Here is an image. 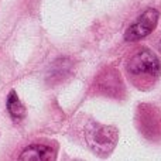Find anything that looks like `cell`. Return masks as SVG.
Segmentation results:
<instances>
[{
	"instance_id": "obj_6",
	"label": "cell",
	"mask_w": 161,
	"mask_h": 161,
	"mask_svg": "<svg viewBox=\"0 0 161 161\" xmlns=\"http://www.w3.org/2000/svg\"><path fill=\"white\" fill-rule=\"evenodd\" d=\"M158 48H160V51H161V42H160V45H158Z\"/></svg>"
},
{
	"instance_id": "obj_3",
	"label": "cell",
	"mask_w": 161,
	"mask_h": 161,
	"mask_svg": "<svg viewBox=\"0 0 161 161\" xmlns=\"http://www.w3.org/2000/svg\"><path fill=\"white\" fill-rule=\"evenodd\" d=\"M127 71L133 75L156 76L161 71V64L156 54H153L148 50H142L129 61Z\"/></svg>"
},
{
	"instance_id": "obj_4",
	"label": "cell",
	"mask_w": 161,
	"mask_h": 161,
	"mask_svg": "<svg viewBox=\"0 0 161 161\" xmlns=\"http://www.w3.org/2000/svg\"><path fill=\"white\" fill-rule=\"evenodd\" d=\"M23 161H51L55 160V150L47 144H31L20 156Z\"/></svg>"
},
{
	"instance_id": "obj_2",
	"label": "cell",
	"mask_w": 161,
	"mask_h": 161,
	"mask_svg": "<svg viewBox=\"0 0 161 161\" xmlns=\"http://www.w3.org/2000/svg\"><path fill=\"white\" fill-rule=\"evenodd\" d=\"M160 14L156 8H148L143 14H140L133 24L129 25V28L125 33L126 41H139V40L147 37L153 33V30L157 27Z\"/></svg>"
},
{
	"instance_id": "obj_1",
	"label": "cell",
	"mask_w": 161,
	"mask_h": 161,
	"mask_svg": "<svg viewBox=\"0 0 161 161\" xmlns=\"http://www.w3.org/2000/svg\"><path fill=\"white\" fill-rule=\"evenodd\" d=\"M85 139L88 146L96 154L108 156L116 147L119 133L113 126H105L96 122H91L85 129Z\"/></svg>"
},
{
	"instance_id": "obj_5",
	"label": "cell",
	"mask_w": 161,
	"mask_h": 161,
	"mask_svg": "<svg viewBox=\"0 0 161 161\" xmlns=\"http://www.w3.org/2000/svg\"><path fill=\"white\" fill-rule=\"evenodd\" d=\"M7 110L8 113L11 114V117L16 120H20L24 117L25 114V108L21 102H20L19 96L14 91H11L8 93V97H7Z\"/></svg>"
}]
</instances>
